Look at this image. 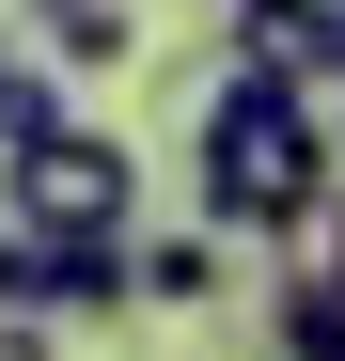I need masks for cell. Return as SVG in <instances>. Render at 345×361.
Instances as JSON below:
<instances>
[{
    "label": "cell",
    "mask_w": 345,
    "mask_h": 361,
    "mask_svg": "<svg viewBox=\"0 0 345 361\" xmlns=\"http://www.w3.org/2000/svg\"><path fill=\"white\" fill-rule=\"evenodd\" d=\"M47 126H79V110H63V63H47V47H16V32H0V157H32Z\"/></svg>",
    "instance_id": "6"
},
{
    "label": "cell",
    "mask_w": 345,
    "mask_h": 361,
    "mask_svg": "<svg viewBox=\"0 0 345 361\" xmlns=\"http://www.w3.org/2000/svg\"><path fill=\"white\" fill-rule=\"evenodd\" d=\"M330 189H345L330 94H314V79H267V63H220V94H204V235L282 252Z\"/></svg>",
    "instance_id": "1"
},
{
    "label": "cell",
    "mask_w": 345,
    "mask_h": 361,
    "mask_svg": "<svg viewBox=\"0 0 345 361\" xmlns=\"http://www.w3.org/2000/svg\"><path fill=\"white\" fill-rule=\"evenodd\" d=\"M16 32L47 47V63H63V79H110V63H126V0H16Z\"/></svg>",
    "instance_id": "5"
},
{
    "label": "cell",
    "mask_w": 345,
    "mask_h": 361,
    "mask_svg": "<svg viewBox=\"0 0 345 361\" xmlns=\"http://www.w3.org/2000/svg\"><path fill=\"white\" fill-rule=\"evenodd\" d=\"M16 298L63 330H110L142 314V235H16Z\"/></svg>",
    "instance_id": "4"
},
{
    "label": "cell",
    "mask_w": 345,
    "mask_h": 361,
    "mask_svg": "<svg viewBox=\"0 0 345 361\" xmlns=\"http://www.w3.org/2000/svg\"><path fill=\"white\" fill-rule=\"evenodd\" d=\"M204 16H220V0H204Z\"/></svg>",
    "instance_id": "10"
},
{
    "label": "cell",
    "mask_w": 345,
    "mask_h": 361,
    "mask_svg": "<svg viewBox=\"0 0 345 361\" xmlns=\"http://www.w3.org/2000/svg\"><path fill=\"white\" fill-rule=\"evenodd\" d=\"M220 252L236 235H142V314H220Z\"/></svg>",
    "instance_id": "7"
},
{
    "label": "cell",
    "mask_w": 345,
    "mask_h": 361,
    "mask_svg": "<svg viewBox=\"0 0 345 361\" xmlns=\"http://www.w3.org/2000/svg\"><path fill=\"white\" fill-rule=\"evenodd\" d=\"M16 189V235H142V157L110 126H47L32 157H0Z\"/></svg>",
    "instance_id": "2"
},
{
    "label": "cell",
    "mask_w": 345,
    "mask_h": 361,
    "mask_svg": "<svg viewBox=\"0 0 345 361\" xmlns=\"http://www.w3.org/2000/svg\"><path fill=\"white\" fill-rule=\"evenodd\" d=\"M330 157H345V79H330Z\"/></svg>",
    "instance_id": "9"
},
{
    "label": "cell",
    "mask_w": 345,
    "mask_h": 361,
    "mask_svg": "<svg viewBox=\"0 0 345 361\" xmlns=\"http://www.w3.org/2000/svg\"><path fill=\"white\" fill-rule=\"evenodd\" d=\"M267 361H345V189L282 235V283H267Z\"/></svg>",
    "instance_id": "3"
},
{
    "label": "cell",
    "mask_w": 345,
    "mask_h": 361,
    "mask_svg": "<svg viewBox=\"0 0 345 361\" xmlns=\"http://www.w3.org/2000/svg\"><path fill=\"white\" fill-rule=\"evenodd\" d=\"M0 361H63V330H47L32 298H0Z\"/></svg>",
    "instance_id": "8"
}]
</instances>
